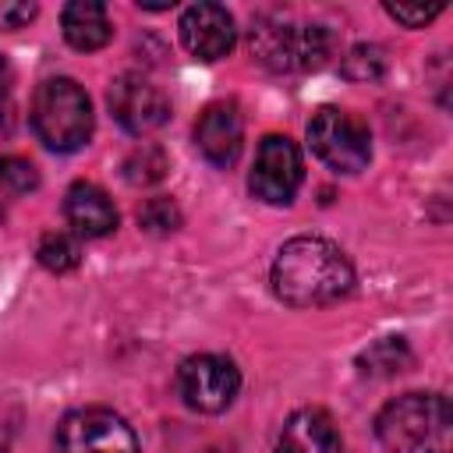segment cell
<instances>
[{
	"label": "cell",
	"mask_w": 453,
	"mask_h": 453,
	"mask_svg": "<svg viewBox=\"0 0 453 453\" xmlns=\"http://www.w3.org/2000/svg\"><path fill=\"white\" fill-rule=\"evenodd\" d=\"M273 290L290 308L333 304L354 290V265L326 237H290L273 262Z\"/></svg>",
	"instance_id": "6da1fadb"
},
{
	"label": "cell",
	"mask_w": 453,
	"mask_h": 453,
	"mask_svg": "<svg viewBox=\"0 0 453 453\" xmlns=\"http://www.w3.org/2000/svg\"><path fill=\"white\" fill-rule=\"evenodd\" d=\"M386 453H449L453 411L442 393H403L375 418Z\"/></svg>",
	"instance_id": "7a4b0ae2"
},
{
	"label": "cell",
	"mask_w": 453,
	"mask_h": 453,
	"mask_svg": "<svg viewBox=\"0 0 453 453\" xmlns=\"http://www.w3.org/2000/svg\"><path fill=\"white\" fill-rule=\"evenodd\" d=\"M32 131L53 152H78L92 138V103L71 78H46L32 96Z\"/></svg>",
	"instance_id": "3957f363"
},
{
	"label": "cell",
	"mask_w": 453,
	"mask_h": 453,
	"mask_svg": "<svg viewBox=\"0 0 453 453\" xmlns=\"http://www.w3.org/2000/svg\"><path fill=\"white\" fill-rule=\"evenodd\" d=\"M255 57L273 71H315L333 53V35L322 25H301L290 28L283 21H258L251 32Z\"/></svg>",
	"instance_id": "277c9868"
},
{
	"label": "cell",
	"mask_w": 453,
	"mask_h": 453,
	"mask_svg": "<svg viewBox=\"0 0 453 453\" xmlns=\"http://www.w3.org/2000/svg\"><path fill=\"white\" fill-rule=\"evenodd\" d=\"M308 145L326 166H333L340 173H357L372 159V134H368L365 120H357L347 110H336V106H322L311 117Z\"/></svg>",
	"instance_id": "5b68a950"
},
{
	"label": "cell",
	"mask_w": 453,
	"mask_h": 453,
	"mask_svg": "<svg viewBox=\"0 0 453 453\" xmlns=\"http://www.w3.org/2000/svg\"><path fill=\"white\" fill-rule=\"evenodd\" d=\"M53 453H138V435L120 414L81 407L57 425Z\"/></svg>",
	"instance_id": "8992f818"
},
{
	"label": "cell",
	"mask_w": 453,
	"mask_h": 453,
	"mask_svg": "<svg viewBox=\"0 0 453 453\" xmlns=\"http://www.w3.org/2000/svg\"><path fill=\"white\" fill-rule=\"evenodd\" d=\"M241 372L219 354H195L177 368V393L198 414H219L234 403Z\"/></svg>",
	"instance_id": "52a82bcc"
},
{
	"label": "cell",
	"mask_w": 453,
	"mask_h": 453,
	"mask_svg": "<svg viewBox=\"0 0 453 453\" xmlns=\"http://www.w3.org/2000/svg\"><path fill=\"white\" fill-rule=\"evenodd\" d=\"M304 180V163L297 145L287 134H265L255 156V170H251V195L269 202V205H287L294 202L297 188Z\"/></svg>",
	"instance_id": "ba28073f"
},
{
	"label": "cell",
	"mask_w": 453,
	"mask_h": 453,
	"mask_svg": "<svg viewBox=\"0 0 453 453\" xmlns=\"http://www.w3.org/2000/svg\"><path fill=\"white\" fill-rule=\"evenodd\" d=\"M106 103L127 134H152L170 120V99L142 74H120L110 85Z\"/></svg>",
	"instance_id": "9c48e42d"
},
{
	"label": "cell",
	"mask_w": 453,
	"mask_h": 453,
	"mask_svg": "<svg viewBox=\"0 0 453 453\" xmlns=\"http://www.w3.org/2000/svg\"><path fill=\"white\" fill-rule=\"evenodd\" d=\"M180 42L191 57L198 60H219L234 50V39H237V28H234V18L226 7L219 4H191L184 14H180Z\"/></svg>",
	"instance_id": "30bf717a"
},
{
	"label": "cell",
	"mask_w": 453,
	"mask_h": 453,
	"mask_svg": "<svg viewBox=\"0 0 453 453\" xmlns=\"http://www.w3.org/2000/svg\"><path fill=\"white\" fill-rule=\"evenodd\" d=\"M195 145L212 166H234L244 145V120L237 103H209L195 124Z\"/></svg>",
	"instance_id": "8fae6325"
},
{
	"label": "cell",
	"mask_w": 453,
	"mask_h": 453,
	"mask_svg": "<svg viewBox=\"0 0 453 453\" xmlns=\"http://www.w3.org/2000/svg\"><path fill=\"white\" fill-rule=\"evenodd\" d=\"M276 453H340V435L333 418L319 407L294 411L276 439Z\"/></svg>",
	"instance_id": "7c38bea8"
},
{
	"label": "cell",
	"mask_w": 453,
	"mask_h": 453,
	"mask_svg": "<svg viewBox=\"0 0 453 453\" xmlns=\"http://www.w3.org/2000/svg\"><path fill=\"white\" fill-rule=\"evenodd\" d=\"M64 216L74 226L78 237H106L117 226V209L110 202V195L88 180H78L67 188L64 198Z\"/></svg>",
	"instance_id": "4fadbf2b"
},
{
	"label": "cell",
	"mask_w": 453,
	"mask_h": 453,
	"mask_svg": "<svg viewBox=\"0 0 453 453\" xmlns=\"http://www.w3.org/2000/svg\"><path fill=\"white\" fill-rule=\"evenodd\" d=\"M60 28H64V39L67 46L81 50V53H92V50H103L113 35V25L106 18V7L96 4V0H74L64 7L60 14Z\"/></svg>",
	"instance_id": "5bb4252c"
},
{
	"label": "cell",
	"mask_w": 453,
	"mask_h": 453,
	"mask_svg": "<svg viewBox=\"0 0 453 453\" xmlns=\"http://www.w3.org/2000/svg\"><path fill=\"white\" fill-rule=\"evenodd\" d=\"M411 361H414V354H411L407 343L396 340V336L372 343V347L357 357V365H361L365 375H396V372H407Z\"/></svg>",
	"instance_id": "9a60e30c"
},
{
	"label": "cell",
	"mask_w": 453,
	"mask_h": 453,
	"mask_svg": "<svg viewBox=\"0 0 453 453\" xmlns=\"http://www.w3.org/2000/svg\"><path fill=\"white\" fill-rule=\"evenodd\" d=\"M35 258H39V265L50 269V273H71V269L81 262V248H78V241H74L71 234L50 230V234H42V241H39V248H35Z\"/></svg>",
	"instance_id": "2e32d148"
},
{
	"label": "cell",
	"mask_w": 453,
	"mask_h": 453,
	"mask_svg": "<svg viewBox=\"0 0 453 453\" xmlns=\"http://www.w3.org/2000/svg\"><path fill=\"white\" fill-rule=\"evenodd\" d=\"M166 170H170V163H166V152L159 145H138L124 159V177H127V184H138V188L163 180Z\"/></svg>",
	"instance_id": "e0dca14e"
},
{
	"label": "cell",
	"mask_w": 453,
	"mask_h": 453,
	"mask_svg": "<svg viewBox=\"0 0 453 453\" xmlns=\"http://www.w3.org/2000/svg\"><path fill=\"white\" fill-rule=\"evenodd\" d=\"M138 226L149 230V234H170L180 226V209L173 205V198H149L142 209H138Z\"/></svg>",
	"instance_id": "ac0fdd59"
},
{
	"label": "cell",
	"mask_w": 453,
	"mask_h": 453,
	"mask_svg": "<svg viewBox=\"0 0 453 453\" xmlns=\"http://www.w3.org/2000/svg\"><path fill=\"white\" fill-rule=\"evenodd\" d=\"M382 71H386V57L379 46H354L343 57V74L350 81H375Z\"/></svg>",
	"instance_id": "d6986e66"
},
{
	"label": "cell",
	"mask_w": 453,
	"mask_h": 453,
	"mask_svg": "<svg viewBox=\"0 0 453 453\" xmlns=\"http://www.w3.org/2000/svg\"><path fill=\"white\" fill-rule=\"evenodd\" d=\"M0 180H4L11 191L25 195V191H35V188H39V170H35V163L25 159V156H4V159H0Z\"/></svg>",
	"instance_id": "ffe728a7"
},
{
	"label": "cell",
	"mask_w": 453,
	"mask_h": 453,
	"mask_svg": "<svg viewBox=\"0 0 453 453\" xmlns=\"http://www.w3.org/2000/svg\"><path fill=\"white\" fill-rule=\"evenodd\" d=\"M386 14L393 21H400L403 28H421L442 14V4H414V7L411 4H386Z\"/></svg>",
	"instance_id": "44dd1931"
},
{
	"label": "cell",
	"mask_w": 453,
	"mask_h": 453,
	"mask_svg": "<svg viewBox=\"0 0 453 453\" xmlns=\"http://www.w3.org/2000/svg\"><path fill=\"white\" fill-rule=\"evenodd\" d=\"M35 14H39L35 4H25V0H0V32H11V28L28 25Z\"/></svg>",
	"instance_id": "7402d4cb"
},
{
	"label": "cell",
	"mask_w": 453,
	"mask_h": 453,
	"mask_svg": "<svg viewBox=\"0 0 453 453\" xmlns=\"http://www.w3.org/2000/svg\"><path fill=\"white\" fill-rule=\"evenodd\" d=\"M11 127H14V110H11V103L0 96V138H7Z\"/></svg>",
	"instance_id": "603a6c76"
},
{
	"label": "cell",
	"mask_w": 453,
	"mask_h": 453,
	"mask_svg": "<svg viewBox=\"0 0 453 453\" xmlns=\"http://www.w3.org/2000/svg\"><path fill=\"white\" fill-rule=\"evenodd\" d=\"M4 71H7V64H4V57H0V74H4Z\"/></svg>",
	"instance_id": "cb8c5ba5"
}]
</instances>
